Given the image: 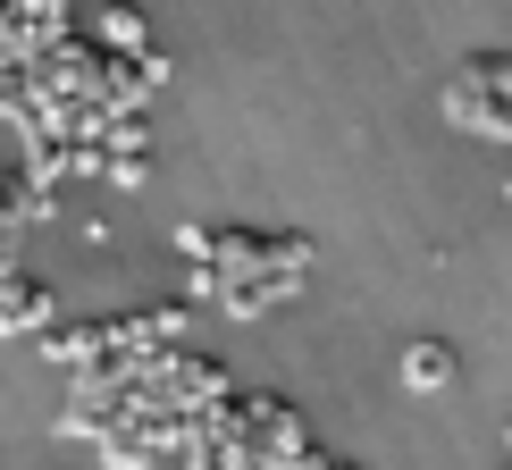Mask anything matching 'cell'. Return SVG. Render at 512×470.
<instances>
[{"mask_svg":"<svg viewBox=\"0 0 512 470\" xmlns=\"http://www.w3.org/2000/svg\"><path fill=\"white\" fill-rule=\"evenodd\" d=\"M59 303H51V277H34V269H9L0 277V336H26V328H42Z\"/></svg>","mask_w":512,"mask_h":470,"instance_id":"cell-1","label":"cell"},{"mask_svg":"<svg viewBox=\"0 0 512 470\" xmlns=\"http://www.w3.org/2000/svg\"><path fill=\"white\" fill-rule=\"evenodd\" d=\"M403 387H420V395L454 387V345H445V336H412V345H403Z\"/></svg>","mask_w":512,"mask_h":470,"instance_id":"cell-2","label":"cell"},{"mask_svg":"<svg viewBox=\"0 0 512 470\" xmlns=\"http://www.w3.org/2000/svg\"><path fill=\"white\" fill-rule=\"evenodd\" d=\"M93 26H101V42H110V51H118V42H126V51H152V26H143V9H126V0H110Z\"/></svg>","mask_w":512,"mask_h":470,"instance_id":"cell-3","label":"cell"},{"mask_svg":"<svg viewBox=\"0 0 512 470\" xmlns=\"http://www.w3.org/2000/svg\"><path fill=\"white\" fill-rule=\"evenodd\" d=\"M504 194H512V185H504Z\"/></svg>","mask_w":512,"mask_h":470,"instance_id":"cell-4","label":"cell"},{"mask_svg":"<svg viewBox=\"0 0 512 470\" xmlns=\"http://www.w3.org/2000/svg\"><path fill=\"white\" fill-rule=\"evenodd\" d=\"M504 437H512V429H504Z\"/></svg>","mask_w":512,"mask_h":470,"instance_id":"cell-5","label":"cell"}]
</instances>
